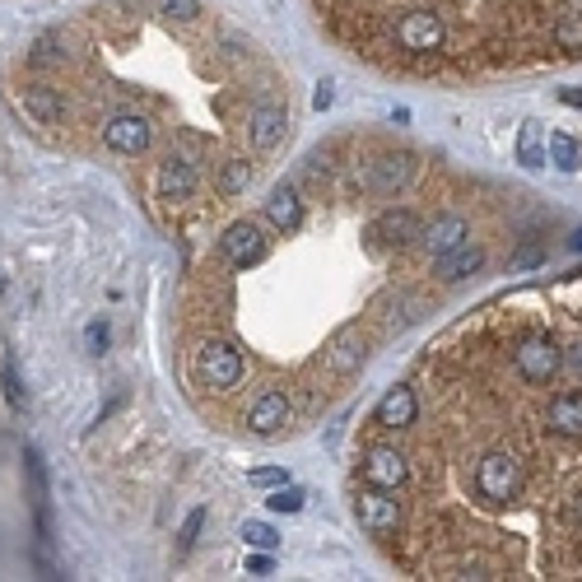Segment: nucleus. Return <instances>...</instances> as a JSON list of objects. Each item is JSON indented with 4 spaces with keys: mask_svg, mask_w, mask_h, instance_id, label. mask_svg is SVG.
Instances as JSON below:
<instances>
[{
    "mask_svg": "<svg viewBox=\"0 0 582 582\" xmlns=\"http://www.w3.org/2000/svg\"><path fill=\"white\" fill-rule=\"evenodd\" d=\"M522 480H527V471H522L517 452H508V447L485 452L480 466H475V489H480L485 503H513L522 494Z\"/></svg>",
    "mask_w": 582,
    "mask_h": 582,
    "instance_id": "obj_1",
    "label": "nucleus"
},
{
    "mask_svg": "<svg viewBox=\"0 0 582 582\" xmlns=\"http://www.w3.org/2000/svg\"><path fill=\"white\" fill-rule=\"evenodd\" d=\"M243 354L233 350L229 340H205L201 350H196V378L205 387H215V392H229L243 382Z\"/></svg>",
    "mask_w": 582,
    "mask_h": 582,
    "instance_id": "obj_2",
    "label": "nucleus"
},
{
    "mask_svg": "<svg viewBox=\"0 0 582 582\" xmlns=\"http://www.w3.org/2000/svg\"><path fill=\"white\" fill-rule=\"evenodd\" d=\"M513 368L531 382V387H545V382H550L559 368H564V350H559L550 336H527L513 350Z\"/></svg>",
    "mask_w": 582,
    "mask_h": 582,
    "instance_id": "obj_3",
    "label": "nucleus"
},
{
    "mask_svg": "<svg viewBox=\"0 0 582 582\" xmlns=\"http://www.w3.org/2000/svg\"><path fill=\"white\" fill-rule=\"evenodd\" d=\"M396 42H401L406 52H415V56L438 52V47L447 42L443 14H434V10H410V14H401V19H396Z\"/></svg>",
    "mask_w": 582,
    "mask_h": 582,
    "instance_id": "obj_4",
    "label": "nucleus"
},
{
    "mask_svg": "<svg viewBox=\"0 0 582 582\" xmlns=\"http://www.w3.org/2000/svg\"><path fill=\"white\" fill-rule=\"evenodd\" d=\"M103 145H108L112 154L136 159V154H145V149L154 145V122L140 117V112H117V117H108V126H103Z\"/></svg>",
    "mask_w": 582,
    "mask_h": 582,
    "instance_id": "obj_5",
    "label": "nucleus"
},
{
    "mask_svg": "<svg viewBox=\"0 0 582 582\" xmlns=\"http://www.w3.org/2000/svg\"><path fill=\"white\" fill-rule=\"evenodd\" d=\"M354 517H359V527L382 536V531H396L401 527V503L392 499V489L382 485H368L354 494Z\"/></svg>",
    "mask_w": 582,
    "mask_h": 582,
    "instance_id": "obj_6",
    "label": "nucleus"
},
{
    "mask_svg": "<svg viewBox=\"0 0 582 582\" xmlns=\"http://www.w3.org/2000/svg\"><path fill=\"white\" fill-rule=\"evenodd\" d=\"M368 238L382 247H420L424 238V219L415 215V210H382L373 224H368Z\"/></svg>",
    "mask_w": 582,
    "mask_h": 582,
    "instance_id": "obj_7",
    "label": "nucleus"
},
{
    "mask_svg": "<svg viewBox=\"0 0 582 582\" xmlns=\"http://www.w3.org/2000/svg\"><path fill=\"white\" fill-rule=\"evenodd\" d=\"M285 136H289V112L280 103H257V108L247 112V140H252V149L271 154V149L285 145Z\"/></svg>",
    "mask_w": 582,
    "mask_h": 582,
    "instance_id": "obj_8",
    "label": "nucleus"
},
{
    "mask_svg": "<svg viewBox=\"0 0 582 582\" xmlns=\"http://www.w3.org/2000/svg\"><path fill=\"white\" fill-rule=\"evenodd\" d=\"M219 252L229 257V266L247 271V266H257V261L266 257V238H261V229L252 224V219H238V224H229V229H224Z\"/></svg>",
    "mask_w": 582,
    "mask_h": 582,
    "instance_id": "obj_9",
    "label": "nucleus"
},
{
    "mask_svg": "<svg viewBox=\"0 0 582 582\" xmlns=\"http://www.w3.org/2000/svg\"><path fill=\"white\" fill-rule=\"evenodd\" d=\"M471 243V224H466V215H438L434 224H424V238H420V247L429 252L434 261H443L447 252H457V247H466Z\"/></svg>",
    "mask_w": 582,
    "mask_h": 582,
    "instance_id": "obj_10",
    "label": "nucleus"
},
{
    "mask_svg": "<svg viewBox=\"0 0 582 582\" xmlns=\"http://www.w3.org/2000/svg\"><path fill=\"white\" fill-rule=\"evenodd\" d=\"M410 177H415V159L410 154H378V159L368 163V191H378V196L406 191Z\"/></svg>",
    "mask_w": 582,
    "mask_h": 582,
    "instance_id": "obj_11",
    "label": "nucleus"
},
{
    "mask_svg": "<svg viewBox=\"0 0 582 582\" xmlns=\"http://www.w3.org/2000/svg\"><path fill=\"white\" fill-rule=\"evenodd\" d=\"M364 359H368V340L359 336V326H340L331 336V345H326V368L340 373V378H350V373L364 368Z\"/></svg>",
    "mask_w": 582,
    "mask_h": 582,
    "instance_id": "obj_12",
    "label": "nucleus"
},
{
    "mask_svg": "<svg viewBox=\"0 0 582 582\" xmlns=\"http://www.w3.org/2000/svg\"><path fill=\"white\" fill-rule=\"evenodd\" d=\"M364 475H368V485H382L396 494V489L410 480V461H406V452H396V447H368Z\"/></svg>",
    "mask_w": 582,
    "mask_h": 582,
    "instance_id": "obj_13",
    "label": "nucleus"
},
{
    "mask_svg": "<svg viewBox=\"0 0 582 582\" xmlns=\"http://www.w3.org/2000/svg\"><path fill=\"white\" fill-rule=\"evenodd\" d=\"M289 415H294V406H289V396L285 392H261L252 406H247V429L252 434H261V438H271V434H280L289 424Z\"/></svg>",
    "mask_w": 582,
    "mask_h": 582,
    "instance_id": "obj_14",
    "label": "nucleus"
},
{
    "mask_svg": "<svg viewBox=\"0 0 582 582\" xmlns=\"http://www.w3.org/2000/svg\"><path fill=\"white\" fill-rule=\"evenodd\" d=\"M19 103H24V112L38 126H66V98L52 84H24L19 89Z\"/></svg>",
    "mask_w": 582,
    "mask_h": 582,
    "instance_id": "obj_15",
    "label": "nucleus"
},
{
    "mask_svg": "<svg viewBox=\"0 0 582 582\" xmlns=\"http://www.w3.org/2000/svg\"><path fill=\"white\" fill-rule=\"evenodd\" d=\"M191 191H196V163L182 159V154H168L159 163V201L182 205L191 201Z\"/></svg>",
    "mask_w": 582,
    "mask_h": 582,
    "instance_id": "obj_16",
    "label": "nucleus"
},
{
    "mask_svg": "<svg viewBox=\"0 0 582 582\" xmlns=\"http://www.w3.org/2000/svg\"><path fill=\"white\" fill-rule=\"evenodd\" d=\"M415 415H420V401H415L410 387H392V392L378 401V410H373V420H378L382 429H410Z\"/></svg>",
    "mask_w": 582,
    "mask_h": 582,
    "instance_id": "obj_17",
    "label": "nucleus"
},
{
    "mask_svg": "<svg viewBox=\"0 0 582 582\" xmlns=\"http://www.w3.org/2000/svg\"><path fill=\"white\" fill-rule=\"evenodd\" d=\"M545 429L559 438H582V392H564L545 406Z\"/></svg>",
    "mask_w": 582,
    "mask_h": 582,
    "instance_id": "obj_18",
    "label": "nucleus"
},
{
    "mask_svg": "<svg viewBox=\"0 0 582 582\" xmlns=\"http://www.w3.org/2000/svg\"><path fill=\"white\" fill-rule=\"evenodd\" d=\"M266 219H271L280 233H294L298 224H303V201H298V191L289 187V182H280V187L271 191V201H266Z\"/></svg>",
    "mask_w": 582,
    "mask_h": 582,
    "instance_id": "obj_19",
    "label": "nucleus"
},
{
    "mask_svg": "<svg viewBox=\"0 0 582 582\" xmlns=\"http://www.w3.org/2000/svg\"><path fill=\"white\" fill-rule=\"evenodd\" d=\"M480 266H485V252H480L475 243H466V247H457V252H447V257L438 261V280H443V285H461V280H471Z\"/></svg>",
    "mask_w": 582,
    "mask_h": 582,
    "instance_id": "obj_20",
    "label": "nucleus"
},
{
    "mask_svg": "<svg viewBox=\"0 0 582 582\" xmlns=\"http://www.w3.org/2000/svg\"><path fill=\"white\" fill-rule=\"evenodd\" d=\"M517 163L522 168H545V126L541 122H522V131H517Z\"/></svg>",
    "mask_w": 582,
    "mask_h": 582,
    "instance_id": "obj_21",
    "label": "nucleus"
},
{
    "mask_svg": "<svg viewBox=\"0 0 582 582\" xmlns=\"http://www.w3.org/2000/svg\"><path fill=\"white\" fill-rule=\"evenodd\" d=\"M247 182H252V163L243 154L224 159V168H219V196H243Z\"/></svg>",
    "mask_w": 582,
    "mask_h": 582,
    "instance_id": "obj_22",
    "label": "nucleus"
},
{
    "mask_svg": "<svg viewBox=\"0 0 582 582\" xmlns=\"http://www.w3.org/2000/svg\"><path fill=\"white\" fill-rule=\"evenodd\" d=\"M550 163H555L559 173H578L582 168V145L569 131H555V136H550Z\"/></svg>",
    "mask_w": 582,
    "mask_h": 582,
    "instance_id": "obj_23",
    "label": "nucleus"
},
{
    "mask_svg": "<svg viewBox=\"0 0 582 582\" xmlns=\"http://www.w3.org/2000/svg\"><path fill=\"white\" fill-rule=\"evenodd\" d=\"M555 47L559 52H582V10H569L555 19Z\"/></svg>",
    "mask_w": 582,
    "mask_h": 582,
    "instance_id": "obj_24",
    "label": "nucleus"
},
{
    "mask_svg": "<svg viewBox=\"0 0 582 582\" xmlns=\"http://www.w3.org/2000/svg\"><path fill=\"white\" fill-rule=\"evenodd\" d=\"M28 61H33V66H61V61H66V38H56V33L38 38L33 52H28Z\"/></svg>",
    "mask_w": 582,
    "mask_h": 582,
    "instance_id": "obj_25",
    "label": "nucleus"
},
{
    "mask_svg": "<svg viewBox=\"0 0 582 582\" xmlns=\"http://www.w3.org/2000/svg\"><path fill=\"white\" fill-rule=\"evenodd\" d=\"M149 5H154V14L177 19V24H196L201 19V0H149Z\"/></svg>",
    "mask_w": 582,
    "mask_h": 582,
    "instance_id": "obj_26",
    "label": "nucleus"
},
{
    "mask_svg": "<svg viewBox=\"0 0 582 582\" xmlns=\"http://www.w3.org/2000/svg\"><path fill=\"white\" fill-rule=\"evenodd\" d=\"M303 499H308V494H303L298 485H280L271 499H266V508H271V513H298V508H303Z\"/></svg>",
    "mask_w": 582,
    "mask_h": 582,
    "instance_id": "obj_27",
    "label": "nucleus"
},
{
    "mask_svg": "<svg viewBox=\"0 0 582 582\" xmlns=\"http://www.w3.org/2000/svg\"><path fill=\"white\" fill-rule=\"evenodd\" d=\"M243 541L252 545V550H275V545H280V536H275V527H266V522H247Z\"/></svg>",
    "mask_w": 582,
    "mask_h": 582,
    "instance_id": "obj_28",
    "label": "nucleus"
},
{
    "mask_svg": "<svg viewBox=\"0 0 582 582\" xmlns=\"http://www.w3.org/2000/svg\"><path fill=\"white\" fill-rule=\"evenodd\" d=\"M247 485H257V489H280V485H289V480H285V471H280V466H261V471L247 475Z\"/></svg>",
    "mask_w": 582,
    "mask_h": 582,
    "instance_id": "obj_29",
    "label": "nucleus"
},
{
    "mask_svg": "<svg viewBox=\"0 0 582 582\" xmlns=\"http://www.w3.org/2000/svg\"><path fill=\"white\" fill-rule=\"evenodd\" d=\"M0 382H5V401H10V410H24V392H19L14 364H0Z\"/></svg>",
    "mask_w": 582,
    "mask_h": 582,
    "instance_id": "obj_30",
    "label": "nucleus"
},
{
    "mask_svg": "<svg viewBox=\"0 0 582 582\" xmlns=\"http://www.w3.org/2000/svg\"><path fill=\"white\" fill-rule=\"evenodd\" d=\"M452 578H475V582H485V578H494V569H489L485 559H461L457 569H452Z\"/></svg>",
    "mask_w": 582,
    "mask_h": 582,
    "instance_id": "obj_31",
    "label": "nucleus"
},
{
    "mask_svg": "<svg viewBox=\"0 0 582 582\" xmlns=\"http://www.w3.org/2000/svg\"><path fill=\"white\" fill-rule=\"evenodd\" d=\"M541 261H545V243H522L517 247V257H513V266L527 271V266H541Z\"/></svg>",
    "mask_w": 582,
    "mask_h": 582,
    "instance_id": "obj_32",
    "label": "nucleus"
},
{
    "mask_svg": "<svg viewBox=\"0 0 582 582\" xmlns=\"http://www.w3.org/2000/svg\"><path fill=\"white\" fill-rule=\"evenodd\" d=\"M201 527H205V508H196V513L187 517V527H182V550H191V545L201 541Z\"/></svg>",
    "mask_w": 582,
    "mask_h": 582,
    "instance_id": "obj_33",
    "label": "nucleus"
},
{
    "mask_svg": "<svg viewBox=\"0 0 582 582\" xmlns=\"http://www.w3.org/2000/svg\"><path fill=\"white\" fill-rule=\"evenodd\" d=\"M247 573H252V578H271V573H275L271 550H257V555L247 559Z\"/></svg>",
    "mask_w": 582,
    "mask_h": 582,
    "instance_id": "obj_34",
    "label": "nucleus"
},
{
    "mask_svg": "<svg viewBox=\"0 0 582 582\" xmlns=\"http://www.w3.org/2000/svg\"><path fill=\"white\" fill-rule=\"evenodd\" d=\"M84 336H89V350H94V354L108 350V326H103V322H94L89 331H84Z\"/></svg>",
    "mask_w": 582,
    "mask_h": 582,
    "instance_id": "obj_35",
    "label": "nucleus"
},
{
    "mask_svg": "<svg viewBox=\"0 0 582 582\" xmlns=\"http://www.w3.org/2000/svg\"><path fill=\"white\" fill-rule=\"evenodd\" d=\"M331 98H336V94H331V84H317V94H312V108L326 112V108H331Z\"/></svg>",
    "mask_w": 582,
    "mask_h": 582,
    "instance_id": "obj_36",
    "label": "nucleus"
},
{
    "mask_svg": "<svg viewBox=\"0 0 582 582\" xmlns=\"http://www.w3.org/2000/svg\"><path fill=\"white\" fill-rule=\"evenodd\" d=\"M559 98H564L569 108H582V89H564V94H559Z\"/></svg>",
    "mask_w": 582,
    "mask_h": 582,
    "instance_id": "obj_37",
    "label": "nucleus"
},
{
    "mask_svg": "<svg viewBox=\"0 0 582 582\" xmlns=\"http://www.w3.org/2000/svg\"><path fill=\"white\" fill-rule=\"evenodd\" d=\"M569 364H573V373H578V378H582V340H578V345H573V354H569Z\"/></svg>",
    "mask_w": 582,
    "mask_h": 582,
    "instance_id": "obj_38",
    "label": "nucleus"
},
{
    "mask_svg": "<svg viewBox=\"0 0 582 582\" xmlns=\"http://www.w3.org/2000/svg\"><path fill=\"white\" fill-rule=\"evenodd\" d=\"M569 517H573V522H578V527H582V494H573V503H569Z\"/></svg>",
    "mask_w": 582,
    "mask_h": 582,
    "instance_id": "obj_39",
    "label": "nucleus"
},
{
    "mask_svg": "<svg viewBox=\"0 0 582 582\" xmlns=\"http://www.w3.org/2000/svg\"><path fill=\"white\" fill-rule=\"evenodd\" d=\"M569 247H573V252H582V233H573V238H569Z\"/></svg>",
    "mask_w": 582,
    "mask_h": 582,
    "instance_id": "obj_40",
    "label": "nucleus"
},
{
    "mask_svg": "<svg viewBox=\"0 0 582 582\" xmlns=\"http://www.w3.org/2000/svg\"><path fill=\"white\" fill-rule=\"evenodd\" d=\"M0 289H5V280H0Z\"/></svg>",
    "mask_w": 582,
    "mask_h": 582,
    "instance_id": "obj_41",
    "label": "nucleus"
}]
</instances>
